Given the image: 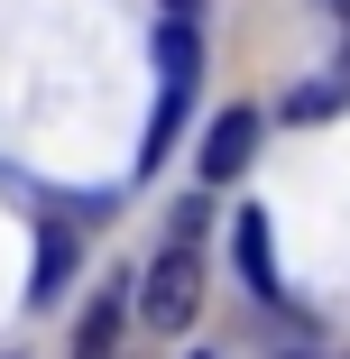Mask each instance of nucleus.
Listing matches in <instances>:
<instances>
[{
  "label": "nucleus",
  "mask_w": 350,
  "mask_h": 359,
  "mask_svg": "<svg viewBox=\"0 0 350 359\" xmlns=\"http://www.w3.org/2000/svg\"><path fill=\"white\" fill-rule=\"evenodd\" d=\"M258 129H267L258 111H222L213 138H203V184H231V175L249 166V148H258Z\"/></svg>",
  "instance_id": "nucleus-2"
},
{
  "label": "nucleus",
  "mask_w": 350,
  "mask_h": 359,
  "mask_svg": "<svg viewBox=\"0 0 350 359\" xmlns=\"http://www.w3.org/2000/svg\"><path fill=\"white\" fill-rule=\"evenodd\" d=\"M332 10H341V37H350V0H332Z\"/></svg>",
  "instance_id": "nucleus-7"
},
{
  "label": "nucleus",
  "mask_w": 350,
  "mask_h": 359,
  "mask_svg": "<svg viewBox=\"0 0 350 359\" xmlns=\"http://www.w3.org/2000/svg\"><path fill=\"white\" fill-rule=\"evenodd\" d=\"M194 304H203V258H194V240H175V249H157L138 313H148L157 332H184V323H194Z\"/></svg>",
  "instance_id": "nucleus-1"
},
{
  "label": "nucleus",
  "mask_w": 350,
  "mask_h": 359,
  "mask_svg": "<svg viewBox=\"0 0 350 359\" xmlns=\"http://www.w3.org/2000/svg\"><path fill=\"white\" fill-rule=\"evenodd\" d=\"M166 10H203V0H166Z\"/></svg>",
  "instance_id": "nucleus-8"
},
{
  "label": "nucleus",
  "mask_w": 350,
  "mask_h": 359,
  "mask_svg": "<svg viewBox=\"0 0 350 359\" xmlns=\"http://www.w3.org/2000/svg\"><path fill=\"white\" fill-rule=\"evenodd\" d=\"M65 267H74V240H65V231H46V249H37V276H28V295H37V304L65 285Z\"/></svg>",
  "instance_id": "nucleus-5"
},
{
  "label": "nucleus",
  "mask_w": 350,
  "mask_h": 359,
  "mask_svg": "<svg viewBox=\"0 0 350 359\" xmlns=\"http://www.w3.org/2000/svg\"><path fill=\"white\" fill-rule=\"evenodd\" d=\"M240 267H249V285H258V295L276 285V240H267V212H240Z\"/></svg>",
  "instance_id": "nucleus-3"
},
{
  "label": "nucleus",
  "mask_w": 350,
  "mask_h": 359,
  "mask_svg": "<svg viewBox=\"0 0 350 359\" xmlns=\"http://www.w3.org/2000/svg\"><path fill=\"white\" fill-rule=\"evenodd\" d=\"M111 332H120V295H102V304L83 313V332H74V359H111Z\"/></svg>",
  "instance_id": "nucleus-4"
},
{
  "label": "nucleus",
  "mask_w": 350,
  "mask_h": 359,
  "mask_svg": "<svg viewBox=\"0 0 350 359\" xmlns=\"http://www.w3.org/2000/svg\"><path fill=\"white\" fill-rule=\"evenodd\" d=\"M332 102H341V93H332V83H304V93H295V102H286V120H323V111H332Z\"/></svg>",
  "instance_id": "nucleus-6"
},
{
  "label": "nucleus",
  "mask_w": 350,
  "mask_h": 359,
  "mask_svg": "<svg viewBox=\"0 0 350 359\" xmlns=\"http://www.w3.org/2000/svg\"><path fill=\"white\" fill-rule=\"evenodd\" d=\"M194 359H203V350H194Z\"/></svg>",
  "instance_id": "nucleus-9"
}]
</instances>
